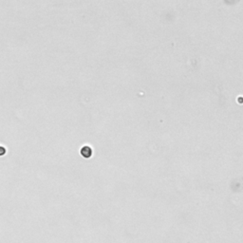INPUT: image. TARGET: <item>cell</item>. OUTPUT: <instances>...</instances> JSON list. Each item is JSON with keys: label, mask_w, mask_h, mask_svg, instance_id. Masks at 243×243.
<instances>
[{"label": "cell", "mask_w": 243, "mask_h": 243, "mask_svg": "<svg viewBox=\"0 0 243 243\" xmlns=\"http://www.w3.org/2000/svg\"><path fill=\"white\" fill-rule=\"evenodd\" d=\"M81 154H82V156L85 157V158H90L91 155H92V149L89 146H84L82 148Z\"/></svg>", "instance_id": "6da1fadb"}, {"label": "cell", "mask_w": 243, "mask_h": 243, "mask_svg": "<svg viewBox=\"0 0 243 243\" xmlns=\"http://www.w3.org/2000/svg\"><path fill=\"white\" fill-rule=\"evenodd\" d=\"M5 154H6V148L2 146H0V157L3 156V155H5Z\"/></svg>", "instance_id": "7a4b0ae2"}]
</instances>
